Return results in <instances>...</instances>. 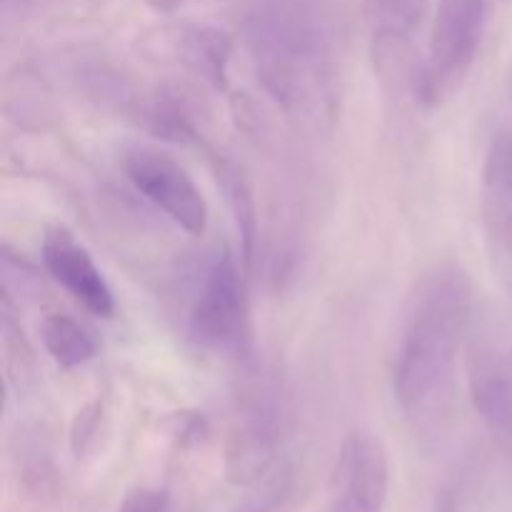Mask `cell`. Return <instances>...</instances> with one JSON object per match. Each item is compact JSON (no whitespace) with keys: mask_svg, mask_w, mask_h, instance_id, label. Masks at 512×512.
<instances>
[{"mask_svg":"<svg viewBox=\"0 0 512 512\" xmlns=\"http://www.w3.org/2000/svg\"><path fill=\"white\" fill-rule=\"evenodd\" d=\"M183 330L205 353L245 363L253 358L245 280L230 250L215 248L190 270L185 283Z\"/></svg>","mask_w":512,"mask_h":512,"instance_id":"277c9868","label":"cell"},{"mask_svg":"<svg viewBox=\"0 0 512 512\" xmlns=\"http://www.w3.org/2000/svg\"><path fill=\"white\" fill-rule=\"evenodd\" d=\"M43 265L50 278L88 313L98 318H110L115 313V295L103 270L95 265L88 248L63 225L45 230Z\"/></svg>","mask_w":512,"mask_h":512,"instance_id":"30bf717a","label":"cell"},{"mask_svg":"<svg viewBox=\"0 0 512 512\" xmlns=\"http://www.w3.org/2000/svg\"><path fill=\"white\" fill-rule=\"evenodd\" d=\"M173 435L180 440L183 445H193L200 443L205 438V420L198 418V415H175V428Z\"/></svg>","mask_w":512,"mask_h":512,"instance_id":"ac0fdd59","label":"cell"},{"mask_svg":"<svg viewBox=\"0 0 512 512\" xmlns=\"http://www.w3.org/2000/svg\"><path fill=\"white\" fill-rule=\"evenodd\" d=\"M215 175L228 195L230 210L235 215L240 240H243V260L245 265H253L255 258V240H258V215H255L253 190H250L248 175L243 173L238 163L228 155H215L213 160Z\"/></svg>","mask_w":512,"mask_h":512,"instance_id":"4fadbf2b","label":"cell"},{"mask_svg":"<svg viewBox=\"0 0 512 512\" xmlns=\"http://www.w3.org/2000/svg\"><path fill=\"white\" fill-rule=\"evenodd\" d=\"M118 512H168V495L150 488L133 490Z\"/></svg>","mask_w":512,"mask_h":512,"instance_id":"e0dca14e","label":"cell"},{"mask_svg":"<svg viewBox=\"0 0 512 512\" xmlns=\"http://www.w3.org/2000/svg\"><path fill=\"white\" fill-rule=\"evenodd\" d=\"M480 220L490 270L512 298V133L508 130L495 135L485 155Z\"/></svg>","mask_w":512,"mask_h":512,"instance_id":"ba28073f","label":"cell"},{"mask_svg":"<svg viewBox=\"0 0 512 512\" xmlns=\"http://www.w3.org/2000/svg\"><path fill=\"white\" fill-rule=\"evenodd\" d=\"M495 3L500 0H438L430 28L428 60L420 70V103H443L465 83L483 45Z\"/></svg>","mask_w":512,"mask_h":512,"instance_id":"5b68a950","label":"cell"},{"mask_svg":"<svg viewBox=\"0 0 512 512\" xmlns=\"http://www.w3.org/2000/svg\"><path fill=\"white\" fill-rule=\"evenodd\" d=\"M125 178L153 208L190 235H203L210 210L193 175L173 155L158 148H130L123 155Z\"/></svg>","mask_w":512,"mask_h":512,"instance_id":"8992f818","label":"cell"},{"mask_svg":"<svg viewBox=\"0 0 512 512\" xmlns=\"http://www.w3.org/2000/svg\"><path fill=\"white\" fill-rule=\"evenodd\" d=\"M290 490H293V473L290 470H278L270 478H265L258 493L243 500L233 512H280L283 505L288 503Z\"/></svg>","mask_w":512,"mask_h":512,"instance_id":"9a60e30c","label":"cell"},{"mask_svg":"<svg viewBox=\"0 0 512 512\" xmlns=\"http://www.w3.org/2000/svg\"><path fill=\"white\" fill-rule=\"evenodd\" d=\"M163 53L210 88L225 90L233 40L220 28L205 23H178L160 33Z\"/></svg>","mask_w":512,"mask_h":512,"instance_id":"7c38bea8","label":"cell"},{"mask_svg":"<svg viewBox=\"0 0 512 512\" xmlns=\"http://www.w3.org/2000/svg\"><path fill=\"white\" fill-rule=\"evenodd\" d=\"M238 393L225 440V478L235 488L258 485L278 463L290 433V395L283 378L250 358L240 363Z\"/></svg>","mask_w":512,"mask_h":512,"instance_id":"3957f363","label":"cell"},{"mask_svg":"<svg viewBox=\"0 0 512 512\" xmlns=\"http://www.w3.org/2000/svg\"><path fill=\"white\" fill-rule=\"evenodd\" d=\"M510 93H512V75H510Z\"/></svg>","mask_w":512,"mask_h":512,"instance_id":"d6986e66","label":"cell"},{"mask_svg":"<svg viewBox=\"0 0 512 512\" xmlns=\"http://www.w3.org/2000/svg\"><path fill=\"white\" fill-rule=\"evenodd\" d=\"M243 40L260 85L295 120L323 128L338 113L333 33L313 0H258Z\"/></svg>","mask_w":512,"mask_h":512,"instance_id":"7a4b0ae2","label":"cell"},{"mask_svg":"<svg viewBox=\"0 0 512 512\" xmlns=\"http://www.w3.org/2000/svg\"><path fill=\"white\" fill-rule=\"evenodd\" d=\"M100 425H103V405L90 403L78 410L73 428H70V448H73L75 458H85L93 450L100 435Z\"/></svg>","mask_w":512,"mask_h":512,"instance_id":"2e32d148","label":"cell"},{"mask_svg":"<svg viewBox=\"0 0 512 512\" xmlns=\"http://www.w3.org/2000/svg\"><path fill=\"white\" fill-rule=\"evenodd\" d=\"M390 490V460L383 440L355 430L343 440L330 473L325 512H383Z\"/></svg>","mask_w":512,"mask_h":512,"instance_id":"52a82bcc","label":"cell"},{"mask_svg":"<svg viewBox=\"0 0 512 512\" xmlns=\"http://www.w3.org/2000/svg\"><path fill=\"white\" fill-rule=\"evenodd\" d=\"M430 0H363L365 18L373 40V58L378 73L408 83L418 95V75L408 65H418L413 58L415 35L423 25Z\"/></svg>","mask_w":512,"mask_h":512,"instance_id":"9c48e42d","label":"cell"},{"mask_svg":"<svg viewBox=\"0 0 512 512\" xmlns=\"http://www.w3.org/2000/svg\"><path fill=\"white\" fill-rule=\"evenodd\" d=\"M468 388L475 413L512 448V348H475L468 358Z\"/></svg>","mask_w":512,"mask_h":512,"instance_id":"8fae6325","label":"cell"},{"mask_svg":"<svg viewBox=\"0 0 512 512\" xmlns=\"http://www.w3.org/2000/svg\"><path fill=\"white\" fill-rule=\"evenodd\" d=\"M40 340H43L45 353L60 368H78V365L93 360L98 353L93 333L83 323L63 313L45 315L43 325H40Z\"/></svg>","mask_w":512,"mask_h":512,"instance_id":"5bb4252c","label":"cell"},{"mask_svg":"<svg viewBox=\"0 0 512 512\" xmlns=\"http://www.w3.org/2000/svg\"><path fill=\"white\" fill-rule=\"evenodd\" d=\"M473 318V288L460 265L440 263L413 285L393 353V395L415 438L448 433L458 400V363Z\"/></svg>","mask_w":512,"mask_h":512,"instance_id":"6da1fadb","label":"cell"}]
</instances>
